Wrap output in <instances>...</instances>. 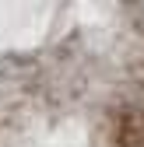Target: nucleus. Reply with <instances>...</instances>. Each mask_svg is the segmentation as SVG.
I'll use <instances>...</instances> for the list:
<instances>
[{
  "label": "nucleus",
  "mask_w": 144,
  "mask_h": 147,
  "mask_svg": "<svg viewBox=\"0 0 144 147\" xmlns=\"http://www.w3.org/2000/svg\"><path fill=\"white\" fill-rule=\"evenodd\" d=\"M0 147H144V11L0 7Z\"/></svg>",
  "instance_id": "obj_1"
}]
</instances>
